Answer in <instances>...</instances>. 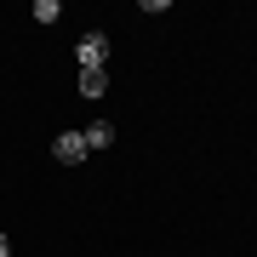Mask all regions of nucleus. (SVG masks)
<instances>
[{
    "label": "nucleus",
    "mask_w": 257,
    "mask_h": 257,
    "mask_svg": "<svg viewBox=\"0 0 257 257\" xmlns=\"http://www.w3.org/2000/svg\"><path fill=\"white\" fill-rule=\"evenodd\" d=\"M35 18H40V23H57L63 12H57V0H35Z\"/></svg>",
    "instance_id": "nucleus-5"
},
{
    "label": "nucleus",
    "mask_w": 257,
    "mask_h": 257,
    "mask_svg": "<svg viewBox=\"0 0 257 257\" xmlns=\"http://www.w3.org/2000/svg\"><path fill=\"white\" fill-rule=\"evenodd\" d=\"M74 52H80V69H103V57H109V35H86Z\"/></svg>",
    "instance_id": "nucleus-2"
},
{
    "label": "nucleus",
    "mask_w": 257,
    "mask_h": 257,
    "mask_svg": "<svg viewBox=\"0 0 257 257\" xmlns=\"http://www.w3.org/2000/svg\"><path fill=\"white\" fill-rule=\"evenodd\" d=\"M80 138H86V149H109V143H114V126H109V120H92Z\"/></svg>",
    "instance_id": "nucleus-4"
},
{
    "label": "nucleus",
    "mask_w": 257,
    "mask_h": 257,
    "mask_svg": "<svg viewBox=\"0 0 257 257\" xmlns=\"http://www.w3.org/2000/svg\"><path fill=\"white\" fill-rule=\"evenodd\" d=\"M0 257H12V240H6V234H0Z\"/></svg>",
    "instance_id": "nucleus-6"
},
{
    "label": "nucleus",
    "mask_w": 257,
    "mask_h": 257,
    "mask_svg": "<svg viewBox=\"0 0 257 257\" xmlns=\"http://www.w3.org/2000/svg\"><path fill=\"white\" fill-rule=\"evenodd\" d=\"M52 155L63 160V166H80L86 155H92V149H86V138H80V132H63V138L52 143Z\"/></svg>",
    "instance_id": "nucleus-1"
},
{
    "label": "nucleus",
    "mask_w": 257,
    "mask_h": 257,
    "mask_svg": "<svg viewBox=\"0 0 257 257\" xmlns=\"http://www.w3.org/2000/svg\"><path fill=\"white\" fill-rule=\"evenodd\" d=\"M103 92H109V74H103V69H80V97H103Z\"/></svg>",
    "instance_id": "nucleus-3"
}]
</instances>
